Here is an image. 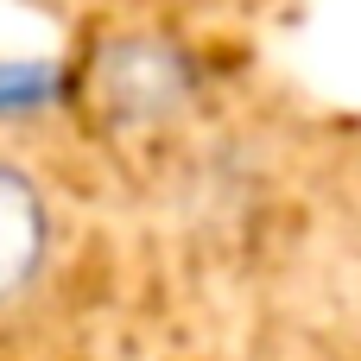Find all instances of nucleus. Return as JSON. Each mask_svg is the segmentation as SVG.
<instances>
[{"label":"nucleus","mask_w":361,"mask_h":361,"mask_svg":"<svg viewBox=\"0 0 361 361\" xmlns=\"http://www.w3.org/2000/svg\"><path fill=\"white\" fill-rule=\"evenodd\" d=\"M89 95L108 121L121 127H152L165 114L184 108L190 95V63L178 44L165 38H114L102 57H95V76H89Z\"/></svg>","instance_id":"nucleus-1"},{"label":"nucleus","mask_w":361,"mask_h":361,"mask_svg":"<svg viewBox=\"0 0 361 361\" xmlns=\"http://www.w3.org/2000/svg\"><path fill=\"white\" fill-rule=\"evenodd\" d=\"M51 267V203L32 171L0 159V311H13Z\"/></svg>","instance_id":"nucleus-2"}]
</instances>
